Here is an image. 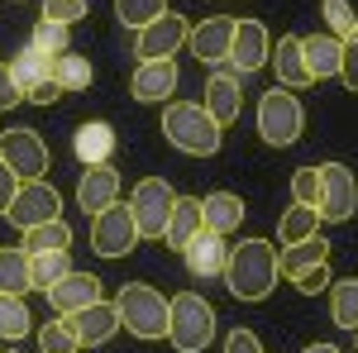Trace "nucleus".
Masks as SVG:
<instances>
[{
	"instance_id": "f257e3e1",
	"label": "nucleus",
	"mask_w": 358,
	"mask_h": 353,
	"mask_svg": "<svg viewBox=\"0 0 358 353\" xmlns=\"http://www.w3.org/2000/svg\"><path fill=\"white\" fill-rule=\"evenodd\" d=\"M282 277V253L268 239H244L229 248V268H224V287L234 301H268Z\"/></svg>"
},
{
	"instance_id": "f03ea898",
	"label": "nucleus",
	"mask_w": 358,
	"mask_h": 353,
	"mask_svg": "<svg viewBox=\"0 0 358 353\" xmlns=\"http://www.w3.org/2000/svg\"><path fill=\"white\" fill-rule=\"evenodd\" d=\"M163 134L177 153H192V158H215L224 143L215 115L206 106H196V101H172L163 110Z\"/></svg>"
},
{
	"instance_id": "7ed1b4c3",
	"label": "nucleus",
	"mask_w": 358,
	"mask_h": 353,
	"mask_svg": "<svg viewBox=\"0 0 358 353\" xmlns=\"http://www.w3.org/2000/svg\"><path fill=\"white\" fill-rule=\"evenodd\" d=\"M120 325L129 329L134 339H167V320H172V301L163 291H153L148 282H124L120 287Z\"/></svg>"
},
{
	"instance_id": "20e7f679",
	"label": "nucleus",
	"mask_w": 358,
	"mask_h": 353,
	"mask_svg": "<svg viewBox=\"0 0 358 353\" xmlns=\"http://www.w3.org/2000/svg\"><path fill=\"white\" fill-rule=\"evenodd\" d=\"M167 339L177 353H206L215 339V310L210 301L196 291H177L172 296V320H167Z\"/></svg>"
},
{
	"instance_id": "39448f33",
	"label": "nucleus",
	"mask_w": 358,
	"mask_h": 353,
	"mask_svg": "<svg viewBox=\"0 0 358 353\" xmlns=\"http://www.w3.org/2000/svg\"><path fill=\"white\" fill-rule=\"evenodd\" d=\"M306 129V110L296 101V91L287 86H273L263 101H258V138L268 148H292Z\"/></svg>"
},
{
	"instance_id": "423d86ee",
	"label": "nucleus",
	"mask_w": 358,
	"mask_h": 353,
	"mask_svg": "<svg viewBox=\"0 0 358 353\" xmlns=\"http://www.w3.org/2000/svg\"><path fill=\"white\" fill-rule=\"evenodd\" d=\"M129 210H134V224L143 239H167V219L177 210V196L163 177H143L129 196Z\"/></svg>"
},
{
	"instance_id": "0eeeda50",
	"label": "nucleus",
	"mask_w": 358,
	"mask_h": 353,
	"mask_svg": "<svg viewBox=\"0 0 358 353\" xmlns=\"http://www.w3.org/2000/svg\"><path fill=\"white\" fill-rule=\"evenodd\" d=\"M138 239H143V234H138V224H134V210L120 206V201L91 219V248H96L101 258H129Z\"/></svg>"
},
{
	"instance_id": "6e6552de",
	"label": "nucleus",
	"mask_w": 358,
	"mask_h": 353,
	"mask_svg": "<svg viewBox=\"0 0 358 353\" xmlns=\"http://www.w3.org/2000/svg\"><path fill=\"white\" fill-rule=\"evenodd\" d=\"M0 158L5 167L20 177V182H38L43 172H48V143L38 138V129H5L0 134Z\"/></svg>"
},
{
	"instance_id": "1a4fd4ad",
	"label": "nucleus",
	"mask_w": 358,
	"mask_h": 353,
	"mask_svg": "<svg viewBox=\"0 0 358 353\" xmlns=\"http://www.w3.org/2000/svg\"><path fill=\"white\" fill-rule=\"evenodd\" d=\"M187 38H192V20L177 15V10H167V15H158L148 29H138L134 53H138V62H163V57H172Z\"/></svg>"
},
{
	"instance_id": "9d476101",
	"label": "nucleus",
	"mask_w": 358,
	"mask_h": 353,
	"mask_svg": "<svg viewBox=\"0 0 358 353\" xmlns=\"http://www.w3.org/2000/svg\"><path fill=\"white\" fill-rule=\"evenodd\" d=\"M10 72H15V82H20L29 106H53L57 96H62V86L53 82V57H43L34 43L10 62Z\"/></svg>"
},
{
	"instance_id": "9b49d317",
	"label": "nucleus",
	"mask_w": 358,
	"mask_h": 353,
	"mask_svg": "<svg viewBox=\"0 0 358 353\" xmlns=\"http://www.w3.org/2000/svg\"><path fill=\"white\" fill-rule=\"evenodd\" d=\"M320 182H325L320 219H330V224L354 219V210H358V182H354V172H349L344 163H325V167H320Z\"/></svg>"
},
{
	"instance_id": "f8f14e48",
	"label": "nucleus",
	"mask_w": 358,
	"mask_h": 353,
	"mask_svg": "<svg viewBox=\"0 0 358 353\" xmlns=\"http://www.w3.org/2000/svg\"><path fill=\"white\" fill-rule=\"evenodd\" d=\"M5 219H15L20 229H34V224H48V219H62V196H57V191L48 187V182H24Z\"/></svg>"
},
{
	"instance_id": "ddd939ff",
	"label": "nucleus",
	"mask_w": 358,
	"mask_h": 353,
	"mask_svg": "<svg viewBox=\"0 0 358 353\" xmlns=\"http://www.w3.org/2000/svg\"><path fill=\"white\" fill-rule=\"evenodd\" d=\"M268 53H273V43H268V29L263 20H239L234 29V48H229V72H258V67H268Z\"/></svg>"
},
{
	"instance_id": "4468645a",
	"label": "nucleus",
	"mask_w": 358,
	"mask_h": 353,
	"mask_svg": "<svg viewBox=\"0 0 358 353\" xmlns=\"http://www.w3.org/2000/svg\"><path fill=\"white\" fill-rule=\"evenodd\" d=\"M115 201H120V172L110 163L86 167L82 182H77V206H82L86 215H101V210H110Z\"/></svg>"
},
{
	"instance_id": "2eb2a0df",
	"label": "nucleus",
	"mask_w": 358,
	"mask_h": 353,
	"mask_svg": "<svg viewBox=\"0 0 358 353\" xmlns=\"http://www.w3.org/2000/svg\"><path fill=\"white\" fill-rule=\"evenodd\" d=\"M182 258H187V272L192 277H224V268H229V248H224V234H215V229H201L192 244L182 248Z\"/></svg>"
},
{
	"instance_id": "dca6fc26",
	"label": "nucleus",
	"mask_w": 358,
	"mask_h": 353,
	"mask_svg": "<svg viewBox=\"0 0 358 353\" xmlns=\"http://www.w3.org/2000/svg\"><path fill=\"white\" fill-rule=\"evenodd\" d=\"M43 296H48V305H53L57 315H72V310H86V305L101 301V282H96L91 272H67V277H62L57 287H48Z\"/></svg>"
},
{
	"instance_id": "f3484780",
	"label": "nucleus",
	"mask_w": 358,
	"mask_h": 353,
	"mask_svg": "<svg viewBox=\"0 0 358 353\" xmlns=\"http://www.w3.org/2000/svg\"><path fill=\"white\" fill-rule=\"evenodd\" d=\"M234 29H239V20H224V15H215V20H206V24L192 29V53L201 57V62H229V48H234Z\"/></svg>"
},
{
	"instance_id": "a211bd4d",
	"label": "nucleus",
	"mask_w": 358,
	"mask_h": 353,
	"mask_svg": "<svg viewBox=\"0 0 358 353\" xmlns=\"http://www.w3.org/2000/svg\"><path fill=\"white\" fill-rule=\"evenodd\" d=\"M277 72V86H287V91H301V86H310L315 77H310V67H306V48L296 34H287L282 43L273 48V62H268Z\"/></svg>"
},
{
	"instance_id": "6ab92c4d",
	"label": "nucleus",
	"mask_w": 358,
	"mask_h": 353,
	"mask_svg": "<svg viewBox=\"0 0 358 353\" xmlns=\"http://www.w3.org/2000/svg\"><path fill=\"white\" fill-rule=\"evenodd\" d=\"M67 320H72V329H77L82 349H96V344H106L115 329H120V310L106 305V301H96V305H86V310H72Z\"/></svg>"
},
{
	"instance_id": "aec40b11",
	"label": "nucleus",
	"mask_w": 358,
	"mask_h": 353,
	"mask_svg": "<svg viewBox=\"0 0 358 353\" xmlns=\"http://www.w3.org/2000/svg\"><path fill=\"white\" fill-rule=\"evenodd\" d=\"M129 91H134V101H143V106L167 101V96L177 91V62H172V57H163V62H143V67L134 72V82H129Z\"/></svg>"
},
{
	"instance_id": "412c9836",
	"label": "nucleus",
	"mask_w": 358,
	"mask_h": 353,
	"mask_svg": "<svg viewBox=\"0 0 358 353\" xmlns=\"http://www.w3.org/2000/svg\"><path fill=\"white\" fill-rule=\"evenodd\" d=\"M301 48H306V67H310L315 82L339 77V67H344V43H339L334 34H310V38H301Z\"/></svg>"
},
{
	"instance_id": "4be33fe9",
	"label": "nucleus",
	"mask_w": 358,
	"mask_h": 353,
	"mask_svg": "<svg viewBox=\"0 0 358 353\" xmlns=\"http://www.w3.org/2000/svg\"><path fill=\"white\" fill-rule=\"evenodd\" d=\"M239 101H244V91H239V77H234V72H215V77L206 82V110L215 115L220 129L239 115Z\"/></svg>"
},
{
	"instance_id": "5701e85b",
	"label": "nucleus",
	"mask_w": 358,
	"mask_h": 353,
	"mask_svg": "<svg viewBox=\"0 0 358 353\" xmlns=\"http://www.w3.org/2000/svg\"><path fill=\"white\" fill-rule=\"evenodd\" d=\"M0 291H10V296L34 291V253H29L24 244L0 248Z\"/></svg>"
},
{
	"instance_id": "b1692460",
	"label": "nucleus",
	"mask_w": 358,
	"mask_h": 353,
	"mask_svg": "<svg viewBox=\"0 0 358 353\" xmlns=\"http://www.w3.org/2000/svg\"><path fill=\"white\" fill-rule=\"evenodd\" d=\"M201 229H206L201 201H196V196H177V210H172V219H167V248H177V253H182Z\"/></svg>"
},
{
	"instance_id": "393cba45",
	"label": "nucleus",
	"mask_w": 358,
	"mask_h": 353,
	"mask_svg": "<svg viewBox=\"0 0 358 353\" xmlns=\"http://www.w3.org/2000/svg\"><path fill=\"white\" fill-rule=\"evenodd\" d=\"M201 215H206V229L229 234V229L244 224V201H239L234 191H210V196L201 201Z\"/></svg>"
},
{
	"instance_id": "a878e982",
	"label": "nucleus",
	"mask_w": 358,
	"mask_h": 353,
	"mask_svg": "<svg viewBox=\"0 0 358 353\" xmlns=\"http://www.w3.org/2000/svg\"><path fill=\"white\" fill-rule=\"evenodd\" d=\"M330 258V244L320 239V234H310V239H301V244H292V248H282V277L287 282H296L301 272H310V268H320Z\"/></svg>"
},
{
	"instance_id": "bb28decb",
	"label": "nucleus",
	"mask_w": 358,
	"mask_h": 353,
	"mask_svg": "<svg viewBox=\"0 0 358 353\" xmlns=\"http://www.w3.org/2000/svg\"><path fill=\"white\" fill-rule=\"evenodd\" d=\"M72 148H77V158H82L86 167H96V163H110V153H115V129L110 124H82L77 129V138H72Z\"/></svg>"
},
{
	"instance_id": "cd10ccee",
	"label": "nucleus",
	"mask_w": 358,
	"mask_h": 353,
	"mask_svg": "<svg viewBox=\"0 0 358 353\" xmlns=\"http://www.w3.org/2000/svg\"><path fill=\"white\" fill-rule=\"evenodd\" d=\"M24 248L29 253H67V248H72V224H67V219L34 224V229H24Z\"/></svg>"
},
{
	"instance_id": "c85d7f7f",
	"label": "nucleus",
	"mask_w": 358,
	"mask_h": 353,
	"mask_svg": "<svg viewBox=\"0 0 358 353\" xmlns=\"http://www.w3.org/2000/svg\"><path fill=\"white\" fill-rule=\"evenodd\" d=\"M310 234H320V210H310V206H296V201H292V210H287V215H282V224H277L282 248L301 244V239H310Z\"/></svg>"
},
{
	"instance_id": "c756f323",
	"label": "nucleus",
	"mask_w": 358,
	"mask_h": 353,
	"mask_svg": "<svg viewBox=\"0 0 358 353\" xmlns=\"http://www.w3.org/2000/svg\"><path fill=\"white\" fill-rule=\"evenodd\" d=\"M330 315L339 329H358V277L330 282Z\"/></svg>"
},
{
	"instance_id": "7c9ffc66",
	"label": "nucleus",
	"mask_w": 358,
	"mask_h": 353,
	"mask_svg": "<svg viewBox=\"0 0 358 353\" xmlns=\"http://www.w3.org/2000/svg\"><path fill=\"white\" fill-rule=\"evenodd\" d=\"M29 329H34V315H29L24 296L0 291V339H24Z\"/></svg>"
},
{
	"instance_id": "2f4dec72",
	"label": "nucleus",
	"mask_w": 358,
	"mask_h": 353,
	"mask_svg": "<svg viewBox=\"0 0 358 353\" xmlns=\"http://www.w3.org/2000/svg\"><path fill=\"white\" fill-rule=\"evenodd\" d=\"M158 15H167V0H115V20L129 29H148Z\"/></svg>"
},
{
	"instance_id": "473e14b6",
	"label": "nucleus",
	"mask_w": 358,
	"mask_h": 353,
	"mask_svg": "<svg viewBox=\"0 0 358 353\" xmlns=\"http://www.w3.org/2000/svg\"><path fill=\"white\" fill-rule=\"evenodd\" d=\"M38 349L43 353H82V339H77L72 320L62 315V320H48V325L38 329Z\"/></svg>"
},
{
	"instance_id": "72a5a7b5",
	"label": "nucleus",
	"mask_w": 358,
	"mask_h": 353,
	"mask_svg": "<svg viewBox=\"0 0 358 353\" xmlns=\"http://www.w3.org/2000/svg\"><path fill=\"white\" fill-rule=\"evenodd\" d=\"M53 82L62 86V91H86V86H91V62L77 57V53L53 57Z\"/></svg>"
},
{
	"instance_id": "f704fd0d",
	"label": "nucleus",
	"mask_w": 358,
	"mask_h": 353,
	"mask_svg": "<svg viewBox=\"0 0 358 353\" xmlns=\"http://www.w3.org/2000/svg\"><path fill=\"white\" fill-rule=\"evenodd\" d=\"M292 201H296V206H310V210H320V201H325L320 167H296V172H292Z\"/></svg>"
},
{
	"instance_id": "c9c22d12",
	"label": "nucleus",
	"mask_w": 358,
	"mask_h": 353,
	"mask_svg": "<svg viewBox=\"0 0 358 353\" xmlns=\"http://www.w3.org/2000/svg\"><path fill=\"white\" fill-rule=\"evenodd\" d=\"M67 272H72V258H67V253H34V287H38V291L57 287Z\"/></svg>"
},
{
	"instance_id": "e433bc0d",
	"label": "nucleus",
	"mask_w": 358,
	"mask_h": 353,
	"mask_svg": "<svg viewBox=\"0 0 358 353\" xmlns=\"http://www.w3.org/2000/svg\"><path fill=\"white\" fill-rule=\"evenodd\" d=\"M34 48H38L43 57L72 53V29H67V24H53V20H43V24L34 29Z\"/></svg>"
},
{
	"instance_id": "4c0bfd02",
	"label": "nucleus",
	"mask_w": 358,
	"mask_h": 353,
	"mask_svg": "<svg viewBox=\"0 0 358 353\" xmlns=\"http://www.w3.org/2000/svg\"><path fill=\"white\" fill-rule=\"evenodd\" d=\"M320 10H325V24H330V34L339 38V43H344V38H354L358 15H354V5H349V0H325Z\"/></svg>"
},
{
	"instance_id": "58836bf2",
	"label": "nucleus",
	"mask_w": 358,
	"mask_h": 353,
	"mask_svg": "<svg viewBox=\"0 0 358 353\" xmlns=\"http://www.w3.org/2000/svg\"><path fill=\"white\" fill-rule=\"evenodd\" d=\"M43 20H53V24H77V20H86V0H43Z\"/></svg>"
},
{
	"instance_id": "ea45409f",
	"label": "nucleus",
	"mask_w": 358,
	"mask_h": 353,
	"mask_svg": "<svg viewBox=\"0 0 358 353\" xmlns=\"http://www.w3.org/2000/svg\"><path fill=\"white\" fill-rule=\"evenodd\" d=\"M339 82L358 96V29H354V38H344V67H339Z\"/></svg>"
},
{
	"instance_id": "a19ab883",
	"label": "nucleus",
	"mask_w": 358,
	"mask_h": 353,
	"mask_svg": "<svg viewBox=\"0 0 358 353\" xmlns=\"http://www.w3.org/2000/svg\"><path fill=\"white\" fill-rule=\"evenodd\" d=\"M296 291H306V296H320V291H330V268L320 263V268H310V272H301L296 282H292Z\"/></svg>"
},
{
	"instance_id": "79ce46f5",
	"label": "nucleus",
	"mask_w": 358,
	"mask_h": 353,
	"mask_svg": "<svg viewBox=\"0 0 358 353\" xmlns=\"http://www.w3.org/2000/svg\"><path fill=\"white\" fill-rule=\"evenodd\" d=\"M20 187H24V182H20V177H15V172L5 167V158H0V219L10 215V206H15V196H20Z\"/></svg>"
},
{
	"instance_id": "37998d69",
	"label": "nucleus",
	"mask_w": 358,
	"mask_h": 353,
	"mask_svg": "<svg viewBox=\"0 0 358 353\" xmlns=\"http://www.w3.org/2000/svg\"><path fill=\"white\" fill-rule=\"evenodd\" d=\"M24 101V91H20V82H15V72H10V62H0V110L20 106Z\"/></svg>"
},
{
	"instance_id": "c03bdc74",
	"label": "nucleus",
	"mask_w": 358,
	"mask_h": 353,
	"mask_svg": "<svg viewBox=\"0 0 358 353\" xmlns=\"http://www.w3.org/2000/svg\"><path fill=\"white\" fill-rule=\"evenodd\" d=\"M224 353H263V339H258L253 329H234V334L224 339Z\"/></svg>"
},
{
	"instance_id": "a18cd8bd",
	"label": "nucleus",
	"mask_w": 358,
	"mask_h": 353,
	"mask_svg": "<svg viewBox=\"0 0 358 353\" xmlns=\"http://www.w3.org/2000/svg\"><path fill=\"white\" fill-rule=\"evenodd\" d=\"M301 353H344V349H334V344H310V349H301Z\"/></svg>"
},
{
	"instance_id": "49530a36",
	"label": "nucleus",
	"mask_w": 358,
	"mask_h": 353,
	"mask_svg": "<svg viewBox=\"0 0 358 353\" xmlns=\"http://www.w3.org/2000/svg\"><path fill=\"white\" fill-rule=\"evenodd\" d=\"M5 353H15V349H5Z\"/></svg>"
},
{
	"instance_id": "de8ad7c7",
	"label": "nucleus",
	"mask_w": 358,
	"mask_h": 353,
	"mask_svg": "<svg viewBox=\"0 0 358 353\" xmlns=\"http://www.w3.org/2000/svg\"><path fill=\"white\" fill-rule=\"evenodd\" d=\"M354 339H358V329H354Z\"/></svg>"
}]
</instances>
